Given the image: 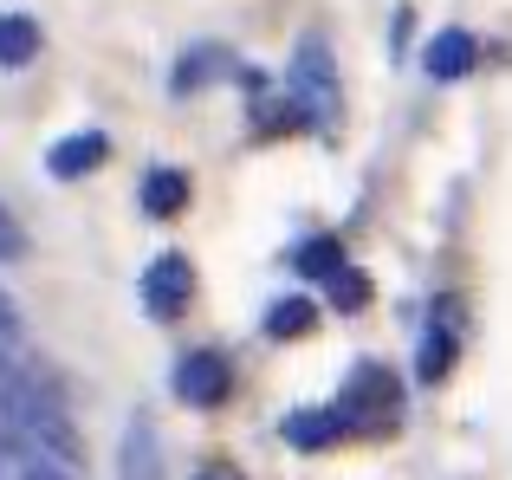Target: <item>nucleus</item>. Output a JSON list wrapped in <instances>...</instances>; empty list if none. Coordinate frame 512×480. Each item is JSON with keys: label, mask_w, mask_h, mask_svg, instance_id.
Listing matches in <instances>:
<instances>
[{"label": "nucleus", "mask_w": 512, "mask_h": 480, "mask_svg": "<svg viewBox=\"0 0 512 480\" xmlns=\"http://www.w3.org/2000/svg\"><path fill=\"white\" fill-rule=\"evenodd\" d=\"M286 98L299 104L305 130H318V137H338L344 130V78H338L331 39H318V33L299 39V52H292V65H286Z\"/></svg>", "instance_id": "f257e3e1"}, {"label": "nucleus", "mask_w": 512, "mask_h": 480, "mask_svg": "<svg viewBox=\"0 0 512 480\" xmlns=\"http://www.w3.org/2000/svg\"><path fill=\"white\" fill-rule=\"evenodd\" d=\"M331 403H338L350 442H357V435H389L402 422V383H396V370H389V364H357Z\"/></svg>", "instance_id": "f03ea898"}, {"label": "nucleus", "mask_w": 512, "mask_h": 480, "mask_svg": "<svg viewBox=\"0 0 512 480\" xmlns=\"http://www.w3.org/2000/svg\"><path fill=\"white\" fill-rule=\"evenodd\" d=\"M461 338H467L461 299H454V292H435V305H428V318H422V344H415V377L441 383L454 370V357H461Z\"/></svg>", "instance_id": "7ed1b4c3"}, {"label": "nucleus", "mask_w": 512, "mask_h": 480, "mask_svg": "<svg viewBox=\"0 0 512 480\" xmlns=\"http://www.w3.org/2000/svg\"><path fill=\"white\" fill-rule=\"evenodd\" d=\"M188 305H195V266H188V253L163 247L143 266V312H150L156 325H175Z\"/></svg>", "instance_id": "20e7f679"}, {"label": "nucleus", "mask_w": 512, "mask_h": 480, "mask_svg": "<svg viewBox=\"0 0 512 480\" xmlns=\"http://www.w3.org/2000/svg\"><path fill=\"white\" fill-rule=\"evenodd\" d=\"M169 390H175V403H188V409H214L227 390H234V364H227L214 344H195V351L175 357Z\"/></svg>", "instance_id": "39448f33"}, {"label": "nucleus", "mask_w": 512, "mask_h": 480, "mask_svg": "<svg viewBox=\"0 0 512 480\" xmlns=\"http://www.w3.org/2000/svg\"><path fill=\"white\" fill-rule=\"evenodd\" d=\"M117 480H163V435H156V422L130 416L124 422V442H117Z\"/></svg>", "instance_id": "423d86ee"}, {"label": "nucleus", "mask_w": 512, "mask_h": 480, "mask_svg": "<svg viewBox=\"0 0 512 480\" xmlns=\"http://www.w3.org/2000/svg\"><path fill=\"white\" fill-rule=\"evenodd\" d=\"M474 65H480V39L467 33V26H441V33L422 46V72H428V78H441V85L467 78Z\"/></svg>", "instance_id": "0eeeda50"}, {"label": "nucleus", "mask_w": 512, "mask_h": 480, "mask_svg": "<svg viewBox=\"0 0 512 480\" xmlns=\"http://www.w3.org/2000/svg\"><path fill=\"white\" fill-rule=\"evenodd\" d=\"M240 65H234V52L227 46H214V39H201V46H188L182 59H175V72H169V91L175 98H195L201 85H214V78H234Z\"/></svg>", "instance_id": "6e6552de"}, {"label": "nucleus", "mask_w": 512, "mask_h": 480, "mask_svg": "<svg viewBox=\"0 0 512 480\" xmlns=\"http://www.w3.org/2000/svg\"><path fill=\"white\" fill-rule=\"evenodd\" d=\"M104 156H111V137H104V130H72V137H59L46 150V176H59V182L91 176Z\"/></svg>", "instance_id": "1a4fd4ad"}, {"label": "nucleus", "mask_w": 512, "mask_h": 480, "mask_svg": "<svg viewBox=\"0 0 512 480\" xmlns=\"http://www.w3.org/2000/svg\"><path fill=\"white\" fill-rule=\"evenodd\" d=\"M279 435H286L292 448H305V455H318V448H331V442H350L338 403H318V409H299V416H286V422H279Z\"/></svg>", "instance_id": "9d476101"}, {"label": "nucleus", "mask_w": 512, "mask_h": 480, "mask_svg": "<svg viewBox=\"0 0 512 480\" xmlns=\"http://www.w3.org/2000/svg\"><path fill=\"white\" fill-rule=\"evenodd\" d=\"M39 20H26V13H0V72H20V65L39 59Z\"/></svg>", "instance_id": "9b49d317"}, {"label": "nucleus", "mask_w": 512, "mask_h": 480, "mask_svg": "<svg viewBox=\"0 0 512 480\" xmlns=\"http://www.w3.org/2000/svg\"><path fill=\"white\" fill-rule=\"evenodd\" d=\"M312 325H318V299H305V292H286V299L266 305V338H305Z\"/></svg>", "instance_id": "f8f14e48"}, {"label": "nucleus", "mask_w": 512, "mask_h": 480, "mask_svg": "<svg viewBox=\"0 0 512 480\" xmlns=\"http://www.w3.org/2000/svg\"><path fill=\"white\" fill-rule=\"evenodd\" d=\"M188 208V176L182 169H150V176H143V215H182Z\"/></svg>", "instance_id": "ddd939ff"}, {"label": "nucleus", "mask_w": 512, "mask_h": 480, "mask_svg": "<svg viewBox=\"0 0 512 480\" xmlns=\"http://www.w3.org/2000/svg\"><path fill=\"white\" fill-rule=\"evenodd\" d=\"M292 266H299L305 279H318V286H325V279L338 273V266H350V260H344V240L338 234H312V240H299V247H292Z\"/></svg>", "instance_id": "4468645a"}, {"label": "nucleus", "mask_w": 512, "mask_h": 480, "mask_svg": "<svg viewBox=\"0 0 512 480\" xmlns=\"http://www.w3.org/2000/svg\"><path fill=\"white\" fill-rule=\"evenodd\" d=\"M325 299L338 305V312H363V305H370V279H363L357 266H338V273L325 279Z\"/></svg>", "instance_id": "2eb2a0df"}, {"label": "nucleus", "mask_w": 512, "mask_h": 480, "mask_svg": "<svg viewBox=\"0 0 512 480\" xmlns=\"http://www.w3.org/2000/svg\"><path fill=\"white\" fill-rule=\"evenodd\" d=\"M13 480H78V468H72V461H52V455H33Z\"/></svg>", "instance_id": "dca6fc26"}, {"label": "nucleus", "mask_w": 512, "mask_h": 480, "mask_svg": "<svg viewBox=\"0 0 512 480\" xmlns=\"http://www.w3.org/2000/svg\"><path fill=\"white\" fill-rule=\"evenodd\" d=\"M0 351H26V331H20V312L7 305V292H0Z\"/></svg>", "instance_id": "f3484780"}, {"label": "nucleus", "mask_w": 512, "mask_h": 480, "mask_svg": "<svg viewBox=\"0 0 512 480\" xmlns=\"http://www.w3.org/2000/svg\"><path fill=\"white\" fill-rule=\"evenodd\" d=\"M20 253H26V234H20V221L0 208V260H20Z\"/></svg>", "instance_id": "a211bd4d"}, {"label": "nucleus", "mask_w": 512, "mask_h": 480, "mask_svg": "<svg viewBox=\"0 0 512 480\" xmlns=\"http://www.w3.org/2000/svg\"><path fill=\"white\" fill-rule=\"evenodd\" d=\"M195 480H247V474H240V468H234L227 455H208V461L195 468Z\"/></svg>", "instance_id": "6ab92c4d"}]
</instances>
